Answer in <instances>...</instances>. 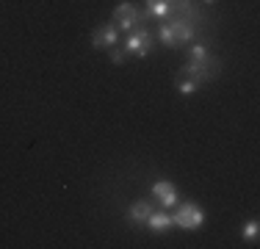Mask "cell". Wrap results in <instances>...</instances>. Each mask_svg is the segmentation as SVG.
Here are the masks:
<instances>
[{"instance_id": "cell-6", "label": "cell", "mask_w": 260, "mask_h": 249, "mask_svg": "<svg viewBox=\"0 0 260 249\" xmlns=\"http://www.w3.org/2000/svg\"><path fill=\"white\" fill-rule=\"evenodd\" d=\"M152 197H155L164 208H175L177 205V189L169 183V180H158V183L152 185Z\"/></svg>"}, {"instance_id": "cell-14", "label": "cell", "mask_w": 260, "mask_h": 249, "mask_svg": "<svg viewBox=\"0 0 260 249\" xmlns=\"http://www.w3.org/2000/svg\"><path fill=\"white\" fill-rule=\"evenodd\" d=\"M108 55H111V61L114 64H125V58H127V53H125V47H108Z\"/></svg>"}, {"instance_id": "cell-9", "label": "cell", "mask_w": 260, "mask_h": 249, "mask_svg": "<svg viewBox=\"0 0 260 249\" xmlns=\"http://www.w3.org/2000/svg\"><path fill=\"white\" fill-rule=\"evenodd\" d=\"M152 210H155V208H152L147 199H141V202H136L133 208L127 210V222H130V224H144L147 219H150Z\"/></svg>"}, {"instance_id": "cell-2", "label": "cell", "mask_w": 260, "mask_h": 249, "mask_svg": "<svg viewBox=\"0 0 260 249\" xmlns=\"http://www.w3.org/2000/svg\"><path fill=\"white\" fill-rule=\"evenodd\" d=\"M125 53L136 55V58H147L152 53V34L144 28V25H136L125 39Z\"/></svg>"}, {"instance_id": "cell-5", "label": "cell", "mask_w": 260, "mask_h": 249, "mask_svg": "<svg viewBox=\"0 0 260 249\" xmlns=\"http://www.w3.org/2000/svg\"><path fill=\"white\" fill-rule=\"evenodd\" d=\"M172 14V0H144L141 22L144 20H166Z\"/></svg>"}, {"instance_id": "cell-4", "label": "cell", "mask_w": 260, "mask_h": 249, "mask_svg": "<svg viewBox=\"0 0 260 249\" xmlns=\"http://www.w3.org/2000/svg\"><path fill=\"white\" fill-rule=\"evenodd\" d=\"M114 22L119 30H125V34H130V30L136 28V25L141 22V11L136 9L133 3H119L114 9Z\"/></svg>"}, {"instance_id": "cell-12", "label": "cell", "mask_w": 260, "mask_h": 249, "mask_svg": "<svg viewBox=\"0 0 260 249\" xmlns=\"http://www.w3.org/2000/svg\"><path fill=\"white\" fill-rule=\"evenodd\" d=\"M257 230H260L257 219L246 222V224H244V230H241V235H244V241H257Z\"/></svg>"}, {"instance_id": "cell-8", "label": "cell", "mask_w": 260, "mask_h": 249, "mask_svg": "<svg viewBox=\"0 0 260 249\" xmlns=\"http://www.w3.org/2000/svg\"><path fill=\"white\" fill-rule=\"evenodd\" d=\"M144 224L152 230V233H158V235H160V233H166V230H172V227H175V222H172V216H169V213H164V210H152V213H150V219H147Z\"/></svg>"}, {"instance_id": "cell-11", "label": "cell", "mask_w": 260, "mask_h": 249, "mask_svg": "<svg viewBox=\"0 0 260 249\" xmlns=\"http://www.w3.org/2000/svg\"><path fill=\"white\" fill-rule=\"evenodd\" d=\"M177 91H180L183 97H191L194 91H200V83H194L191 78H183L180 83H177Z\"/></svg>"}, {"instance_id": "cell-15", "label": "cell", "mask_w": 260, "mask_h": 249, "mask_svg": "<svg viewBox=\"0 0 260 249\" xmlns=\"http://www.w3.org/2000/svg\"><path fill=\"white\" fill-rule=\"evenodd\" d=\"M205 3H213V0H205Z\"/></svg>"}, {"instance_id": "cell-7", "label": "cell", "mask_w": 260, "mask_h": 249, "mask_svg": "<svg viewBox=\"0 0 260 249\" xmlns=\"http://www.w3.org/2000/svg\"><path fill=\"white\" fill-rule=\"evenodd\" d=\"M116 45V28L114 25H103V28L94 30V36H91V47L94 50H108Z\"/></svg>"}, {"instance_id": "cell-1", "label": "cell", "mask_w": 260, "mask_h": 249, "mask_svg": "<svg viewBox=\"0 0 260 249\" xmlns=\"http://www.w3.org/2000/svg\"><path fill=\"white\" fill-rule=\"evenodd\" d=\"M219 72H221V61L213 58V55H208L205 61H188L185 67H180L183 78H191L194 83H200V86H205L213 78H219Z\"/></svg>"}, {"instance_id": "cell-3", "label": "cell", "mask_w": 260, "mask_h": 249, "mask_svg": "<svg viewBox=\"0 0 260 249\" xmlns=\"http://www.w3.org/2000/svg\"><path fill=\"white\" fill-rule=\"evenodd\" d=\"M172 222H175V227H180V230H200L202 224H205V210H202L200 205H194V202H183V205H177Z\"/></svg>"}, {"instance_id": "cell-10", "label": "cell", "mask_w": 260, "mask_h": 249, "mask_svg": "<svg viewBox=\"0 0 260 249\" xmlns=\"http://www.w3.org/2000/svg\"><path fill=\"white\" fill-rule=\"evenodd\" d=\"M158 39H160V45H164V47H177V34H175V25H172L169 20H166V22H160V28H158Z\"/></svg>"}, {"instance_id": "cell-13", "label": "cell", "mask_w": 260, "mask_h": 249, "mask_svg": "<svg viewBox=\"0 0 260 249\" xmlns=\"http://www.w3.org/2000/svg\"><path fill=\"white\" fill-rule=\"evenodd\" d=\"M188 55H191V61H205L208 58V47H205V42H200V45H191V50H188Z\"/></svg>"}]
</instances>
